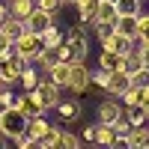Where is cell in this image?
Returning <instances> with one entry per match:
<instances>
[{
  "instance_id": "obj_1",
  "label": "cell",
  "mask_w": 149,
  "mask_h": 149,
  "mask_svg": "<svg viewBox=\"0 0 149 149\" xmlns=\"http://www.w3.org/2000/svg\"><path fill=\"white\" fill-rule=\"evenodd\" d=\"M27 113H21V110L12 104V107H6L3 113H0V134H3L6 140H15L18 134H24L27 131Z\"/></svg>"
},
{
  "instance_id": "obj_2",
  "label": "cell",
  "mask_w": 149,
  "mask_h": 149,
  "mask_svg": "<svg viewBox=\"0 0 149 149\" xmlns=\"http://www.w3.org/2000/svg\"><path fill=\"white\" fill-rule=\"evenodd\" d=\"M42 48H45V45H42V36H39V33H30V30H24L18 39L12 42V51H15L18 57H24L27 63H36V60H39Z\"/></svg>"
},
{
  "instance_id": "obj_3",
  "label": "cell",
  "mask_w": 149,
  "mask_h": 149,
  "mask_svg": "<svg viewBox=\"0 0 149 149\" xmlns=\"http://www.w3.org/2000/svg\"><path fill=\"white\" fill-rule=\"evenodd\" d=\"M66 90L72 95H84L86 90H90V69H86L84 63H72L69 66V84Z\"/></svg>"
},
{
  "instance_id": "obj_4",
  "label": "cell",
  "mask_w": 149,
  "mask_h": 149,
  "mask_svg": "<svg viewBox=\"0 0 149 149\" xmlns=\"http://www.w3.org/2000/svg\"><path fill=\"white\" fill-rule=\"evenodd\" d=\"M30 93L36 95V102L42 104V110H51V107H57V102H60V86H57L54 81H39Z\"/></svg>"
},
{
  "instance_id": "obj_5",
  "label": "cell",
  "mask_w": 149,
  "mask_h": 149,
  "mask_svg": "<svg viewBox=\"0 0 149 149\" xmlns=\"http://www.w3.org/2000/svg\"><path fill=\"white\" fill-rule=\"evenodd\" d=\"M119 116H125V104H122L119 98H113V95H110L107 102H102V104H98V122H110V125H113Z\"/></svg>"
},
{
  "instance_id": "obj_6",
  "label": "cell",
  "mask_w": 149,
  "mask_h": 149,
  "mask_svg": "<svg viewBox=\"0 0 149 149\" xmlns=\"http://www.w3.org/2000/svg\"><path fill=\"white\" fill-rule=\"evenodd\" d=\"M131 86V74L125 72V69H116V72H110V81H107V95H113V98H119L122 93H125Z\"/></svg>"
},
{
  "instance_id": "obj_7",
  "label": "cell",
  "mask_w": 149,
  "mask_h": 149,
  "mask_svg": "<svg viewBox=\"0 0 149 149\" xmlns=\"http://www.w3.org/2000/svg\"><path fill=\"white\" fill-rule=\"evenodd\" d=\"M12 104H15L21 113H27V116H39V113H45V110H42V104L36 102V95H33L30 90H24L21 95H15V102H12Z\"/></svg>"
},
{
  "instance_id": "obj_8",
  "label": "cell",
  "mask_w": 149,
  "mask_h": 149,
  "mask_svg": "<svg viewBox=\"0 0 149 149\" xmlns=\"http://www.w3.org/2000/svg\"><path fill=\"white\" fill-rule=\"evenodd\" d=\"M54 21H57L54 15H48V12H42V9H33L30 15L24 18V27H27L30 33H42L48 24H54Z\"/></svg>"
},
{
  "instance_id": "obj_9",
  "label": "cell",
  "mask_w": 149,
  "mask_h": 149,
  "mask_svg": "<svg viewBox=\"0 0 149 149\" xmlns=\"http://www.w3.org/2000/svg\"><path fill=\"white\" fill-rule=\"evenodd\" d=\"M57 113H60L63 122H74V119H81L84 107H81L78 98H69V102H57Z\"/></svg>"
},
{
  "instance_id": "obj_10",
  "label": "cell",
  "mask_w": 149,
  "mask_h": 149,
  "mask_svg": "<svg viewBox=\"0 0 149 149\" xmlns=\"http://www.w3.org/2000/svg\"><path fill=\"white\" fill-rule=\"evenodd\" d=\"M122 146H131V149H137V146H140V149H149V128H146V125H137V128H131Z\"/></svg>"
},
{
  "instance_id": "obj_11",
  "label": "cell",
  "mask_w": 149,
  "mask_h": 149,
  "mask_svg": "<svg viewBox=\"0 0 149 149\" xmlns=\"http://www.w3.org/2000/svg\"><path fill=\"white\" fill-rule=\"evenodd\" d=\"M93 143H98V146H116V131H113V125H110V122H98Z\"/></svg>"
},
{
  "instance_id": "obj_12",
  "label": "cell",
  "mask_w": 149,
  "mask_h": 149,
  "mask_svg": "<svg viewBox=\"0 0 149 149\" xmlns=\"http://www.w3.org/2000/svg\"><path fill=\"white\" fill-rule=\"evenodd\" d=\"M137 18L140 15H119L116 18V33L128 36V39H137Z\"/></svg>"
},
{
  "instance_id": "obj_13",
  "label": "cell",
  "mask_w": 149,
  "mask_h": 149,
  "mask_svg": "<svg viewBox=\"0 0 149 149\" xmlns=\"http://www.w3.org/2000/svg\"><path fill=\"white\" fill-rule=\"evenodd\" d=\"M98 3L102 0H78V15H81V24H93L95 21V12H98Z\"/></svg>"
},
{
  "instance_id": "obj_14",
  "label": "cell",
  "mask_w": 149,
  "mask_h": 149,
  "mask_svg": "<svg viewBox=\"0 0 149 149\" xmlns=\"http://www.w3.org/2000/svg\"><path fill=\"white\" fill-rule=\"evenodd\" d=\"M48 128H51V122L45 119V113H39V116H30V119H27V134H30L33 140H39V137H42V134H45Z\"/></svg>"
},
{
  "instance_id": "obj_15",
  "label": "cell",
  "mask_w": 149,
  "mask_h": 149,
  "mask_svg": "<svg viewBox=\"0 0 149 149\" xmlns=\"http://www.w3.org/2000/svg\"><path fill=\"white\" fill-rule=\"evenodd\" d=\"M6 6H9V15H15V18L24 21V18H27L30 12L36 9V0H9Z\"/></svg>"
},
{
  "instance_id": "obj_16",
  "label": "cell",
  "mask_w": 149,
  "mask_h": 149,
  "mask_svg": "<svg viewBox=\"0 0 149 149\" xmlns=\"http://www.w3.org/2000/svg\"><path fill=\"white\" fill-rule=\"evenodd\" d=\"M42 81V74H39V69H33V63H27L24 66V72L18 74V84H21V90H33L36 84Z\"/></svg>"
},
{
  "instance_id": "obj_17",
  "label": "cell",
  "mask_w": 149,
  "mask_h": 149,
  "mask_svg": "<svg viewBox=\"0 0 149 149\" xmlns=\"http://www.w3.org/2000/svg\"><path fill=\"white\" fill-rule=\"evenodd\" d=\"M122 60H125V57H119V54L104 51V48H102V57H98V69H104V72H116V69H122Z\"/></svg>"
},
{
  "instance_id": "obj_18",
  "label": "cell",
  "mask_w": 149,
  "mask_h": 149,
  "mask_svg": "<svg viewBox=\"0 0 149 149\" xmlns=\"http://www.w3.org/2000/svg\"><path fill=\"white\" fill-rule=\"evenodd\" d=\"M0 30H3V33L9 36V39H12V42H15L18 36H21L24 30H27V27H24V21H21V18H15V15H9V18H6L3 24H0Z\"/></svg>"
},
{
  "instance_id": "obj_19",
  "label": "cell",
  "mask_w": 149,
  "mask_h": 149,
  "mask_svg": "<svg viewBox=\"0 0 149 149\" xmlns=\"http://www.w3.org/2000/svg\"><path fill=\"white\" fill-rule=\"evenodd\" d=\"M39 36H42V45H45V48H57L60 42H63V30H60L57 24H48Z\"/></svg>"
},
{
  "instance_id": "obj_20",
  "label": "cell",
  "mask_w": 149,
  "mask_h": 149,
  "mask_svg": "<svg viewBox=\"0 0 149 149\" xmlns=\"http://www.w3.org/2000/svg\"><path fill=\"white\" fill-rule=\"evenodd\" d=\"M125 119L131 122V128H137V125H146L149 122V113H146L143 104H134V107H125Z\"/></svg>"
},
{
  "instance_id": "obj_21",
  "label": "cell",
  "mask_w": 149,
  "mask_h": 149,
  "mask_svg": "<svg viewBox=\"0 0 149 149\" xmlns=\"http://www.w3.org/2000/svg\"><path fill=\"white\" fill-rule=\"evenodd\" d=\"M48 81H54L57 86H66L69 84V63H54L48 69Z\"/></svg>"
},
{
  "instance_id": "obj_22",
  "label": "cell",
  "mask_w": 149,
  "mask_h": 149,
  "mask_svg": "<svg viewBox=\"0 0 149 149\" xmlns=\"http://www.w3.org/2000/svg\"><path fill=\"white\" fill-rule=\"evenodd\" d=\"M60 131H63L60 125H51L39 140H36V146H42V149H54V146H60Z\"/></svg>"
},
{
  "instance_id": "obj_23",
  "label": "cell",
  "mask_w": 149,
  "mask_h": 149,
  "mask_svg": "<svg viewBox=\"0 0 149 149\" xmlns=\"http://www.w3.org/2000/svg\"><path fill=\"white\" fill-rule=\"evenodd\" d=\"M116 18H119V12L113 9V3H110V0H102V3H98V12H95V21H113L116 24Z\"/></svg>"
},
{
  "instance_id": "obj_24",
  "label": "cell",
  "mask_w": 149,
  "mask_h": 149,
  "mask_svg": "<svg viewBox=\"0 0 149 149\" xmlns=\"http://www.w3.org/2000/svg\"><path fill=\"white\" fill-rule=\"evenodd\" d=\"M113 9L119 15H140V0H113Z\"/></svg>"
},
{
  "instance_id": "obj_25",
  "label": "cell",
  "mask_w": 149,
  "mask_h": 149,
  "mask_svg": "<svg viewBox=\"0 0 149 149\" xmlns=\"http://www.w3.org/2000/svg\"><path fill=\"white\" fill-rule=\"evenodd\" d=\"M140 95H143V90H140V86H134V84H131L128 90H125V93L119 95V102L125 104V107H134V104H140Z\"/></svg>"
},
{
  "instance_id": "obj_26",
  "label": "cell",
  "mask_w": 149,
  "mask_h": 149,
  "mask_svg": "<svg viewBox=\"0 0 149 149\" xmlns=\"http://www.w3.org/2000/svg\"><path fill=\"white\" fill-rule=\"evenodd\" d=\"M36 63H39V66L48 72L54 63H60V60H57V48H42V54H39V60H36Z\"/></svg>"
},
{
  "instance_id": "obj_27",
  "label": "cell",
  "mask_w": 149,
  "mask_h": 149,
  "mask_svg": "<svg viewBox=\"0 0 149 149\" xmlns=\"http://www.w3.org/2000/svg\"><path fill=\"white\" fill-rule=\"evenodd\" d=\"M36 9H42L48 12V15H60V9H63V0H36Z\"/></svg>"
},
{
  "instance_id": "obj_28",
  "label": "cell",
  "mask_w": 149,
  "mask_h": 149,
  "mask_svg": "<svg viewBox=\"0 0 149 149\" xmlns=\"http://www.w3.org/2000/svg\"><path fill=\"white\" fill-rule=\"evenodd\" d=\"M60 146L63 149H78V146H84V140L72 131H60Z\"/></svg>"
},
{
  "instance_id": "obj_29",
  "label": "cell",
  "mask_w": 149,
  "mask_h": 149,
  "mask_svg": "<svg viewBox=\"0 0 149 149\" xmlns=\"http://www.w3.org/2000/svg\"><path fill=\"white\" fill-rule=\"evenodd\" d=\"M107 81H110V72H104V69L90 72V84H95L98 90H107Z\"/></svg>"
},
{
  "instance_id": "obj_30",
  "label": "cell",
  "mask_w": 149,
  "mask_h": 149,
  "mask_svg": "<svg viewBox=\"0 0 149 149\" xmlns=\"http://www.w3.org/2000/svg\"><path fill=\"white\" fill-rule=\"evenodd\" d=\"M131 84L140 86V90H146V86H149V66H140L137 72H134L131 74Z\"/></svg>"
},
{
  "instance_id": "obj_31",
  "label": "cell",
  "mask_w": 149,
  "mask_h": 149,
  "mask_svg": "<svg viewBox=\"0 0 149 149\" xmlns=\"http://www.w3.org/2000/svg\"><path fill=\"white\" fill-rule=\"evenodd\" d=\"M12 102H15V93H12V86H3V90H0V113H3L6 107H12Z\"/></svg>"
},
{
  "instance_id": "obj_32",
  "label": "cell",
  "mask_w": 149,
  "mask_h": 149,
  "mask_svg": "<svg viewBox=\"0 0 149 149\" xmlns=\"http://www.w3.org/2000/svg\"><path fill=\"white\" fill-rule=\"evenodd\" d=\"M137 39L140 42H149V15H140L137 18Z\"/></svg>"
},
{
  "instance_id": "obj_33",
  "label": "cell",
  "mask_w": 149,
  "mask_h": 149,
  "mask_svg": "<svg viewBox=\"0 0 149 149\" xmlns=\"http://www.w3.org/2000/svg\"><path fill=\"white\" fill-rule=\"evenodd\" d=\"M12 143H15V146H21V149H30V146H36V140L30 137V134H27V131H24V134H18V137H15V140H12Z\"/></svg>"
},
{
  "instance_id": "obj_34",
  "label": "cell",
  "mask_w": 149,
  "mask_h": 149,
  "mask_svg": "<svg viewBox=\"0 0 149 149\" xmlns=\"http://www.w3.org/2000/svg\"><path fill=\"white\" fill-rule=\"evenodd\" d=\"M134 54H137L143 60V66H149V42H137V48H134Z\"/></svg>"
},
{
  "instance_id": "obj_35",
  "label": "cell",
  "mask_w": 149,
  "mask_h": 149,
  "mask_svg": "<svg viewBox=\"0 0 149 149\" xmlns=\"http://www.w3.org/2000/svg\"><path fill=\"white\" fill-rule=\"evenodd\" d=\"M81 140H84V143H93V140H95V125L81 128Z\"/></svg>"
},
{
  "instance_id": "obj_36",
  "label": "cell",
  "mask_w": 149,
  "mask_h": 149,
  "mask_svg": "<svg viewBox=\"0 0 149 149\" xmlns=\"http://www.w3.org/2000/svg\"><path fill=\"white\" fill-rule=\"evenodd\" d=\"M140 104L146 107V113H149V86H146V90H143V95H140Z\"/></svg>"
},
{
  "instance_id": "obj_37",
  "label": "cell",
  "mask_w": 149,
  "mask_h": 149,
  "mask_svg": "<svg viewBox=\"0 0 149 149\" xmlns=\"http://www.w3.org/2000/svg\"><path fill=\"white\" fill-rule=\"evenodd\" d=\"M6 18H9V6H6V3H0V24H3Z\"/></svg>"
},
{
  "instance_id": "obj_38",
  "label": "cell",
  "mask_w": 149,
  "mask_h": 149,
  "mask_svg": "<svg viewBox=\"0 0 149 149\" xmlns=\"http://www.w3.org/2000/svg\"><path fill=\"white\" fill-rule=\"evenodd\" d=\"M6 146V137H3V134H0V149H3Z\"/></svg>"
},
{
  "instance_id": "obj_39",
  "label": "cell",
  "mask_w": 149,
  "mask_h": 149,
  "mask_svg": "<svg viewBox=\"0 0 149 149\" xmlns=\"http://www.w3.org/2000/svg\"><path fill=\"white\" fill-rule=\"evenodd\" d=\"M63 3H78V0H63Z\"/></svg>"
},
{
  "instance_id": "obj_40",
  "label": "cell",
  "mask_w": 149,
  "mask_h": 149,
  "mask_svg": "<svg viewBox=\"0 0 149 149\" xmlns=\"http://www.w3.org/2000/svg\"><path fill=\"white\" fill-rule=\"evenodd\" d=\"M0 90H3V84H0Z\"/></svg>"
}]
</instances>
